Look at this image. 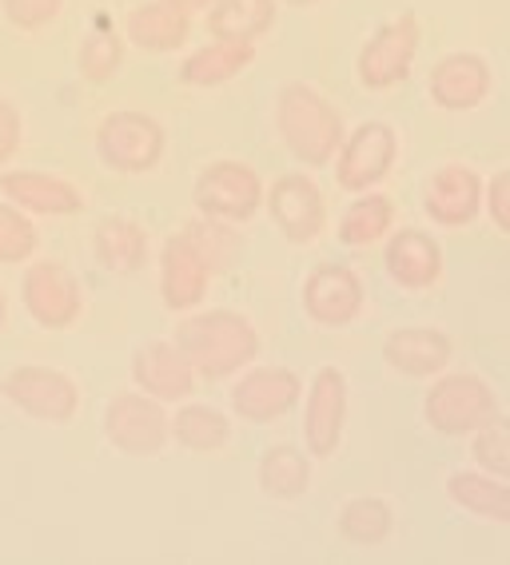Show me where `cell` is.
<instances>
[{
	"mask_svg": "<svg viewBox=\"0 0 510 565\" xmlns=\"http://www.w3.org/2000/svg\"><path fill=\"white\" fill-rule=\"evenodd\" d=\"M499 414V391L470 371H443L423 394V423L443 438H470Z\"/></svg>",
	"mask_w": 510,
	"mask_h": 565,
	"instance_id": "cell-3",
	"label": "cell"
},
{
	"mask_svg": "<svg viewBox=\"0 0 510 565\" xmlns=\"http://www.w3.org/2000/svg\"><path fill=\"white\" fill-rule=\"evenodd\" d=\"M163 4H176V9H184V12H204L208 4H212V0H163Z\"/></svg>",
	"mask_w": 510,
	"mask_h": 565,
	"instance_id": "cell-38",
	"label": "cell"
},
{
	"mask_svg": "<svg viewBox=\"0 0 510 565\" xmlns=\"http://www.w3.org/2000/svg\"><path fill=\"white\" fill-rule=\"evenodd\" d=\"M180 232L192 239V247L200 252V259L208 263L212 275L232 271L235 263H240V255H244V239H240V227H235V223L212 220V215H195Z\"/></svg>",
	"mask_w": 510,
	"mask_h": 565,
	"instance_id": "cell-32",
	"label": "cell"
},
{
	"mask_svg": "<svg viewBox=\"0 0 510 565\" xmlns=\"http://www.w3.org/2000/svg\"><path fill=\"white\" fill-rule=\"evenodd\" d=\"M482 212L495 223V232L510 235V168H502V172H495L487 180V188H482Z\"/></svg>",
	"mask_w": 510,
	"mask_h": 565,
	"instance_id": "cell-36",
	"label": "cell"
},
{
	"mask_svg": "<svg viewBox=\"0 0 510 565\" xmlns=\"http://www.w3.org/2000/svg\"><path fill=\"white\" fill-rule=\"evenodd\" d=\"M279 4H291V9H316L319 0H279Z\"/></svg>",
	"mask_w": 510,
	"mask_h": 565,
	"instance_id": "cell-40",
	"label": "cell"
},
{
	"mask_svg": "<svg viewBox=\"0 0 510 565\" xmlns=\"http://www.w3.org/2000/svg\"><path fill=\"white\" fill-rule=\"evenodd\" d=\"M304 315L323 331H343L368 307V282L348 263H319L299 287Z\"/></svg>",
	"mask_w": 510,
	"mask_h": 565,
	"instance_id": "cell-11",
	"label": "cell"
},
{
	"mask_svg": "<svg viewBox=\"0 0 510 565\" xmlns=\"http://www.w3.org/2000/svg\"><path fill=\"white\" fill-rule=\"evenodd\" d=\"M93 255L104 271L113 275H136L148 267L152 259V239H148V227L140 220H128V215H108V220L96 223L93 232Z\"/></svg>",
	"mask_w": 510,
	"mask_h": 565,
	"instance_id": "cell-23",
	"label": "cell"
},
{
	"mask_svg": "<svg viewBox=\"0 0 510 565\" xmlns=\"http://www.w3.org/2000/svg\"><path fill=\"white\" fill-rule=\"evenodd\" d=\"M443 247L423 227H391L383 239V271L399 291L423 295L443 279Z\"/></svg>",
	"mask_w": 510,
	"mask_h": 565,
	"instance_id": "cell-17",
	"label": "cell"
},
{
	"mask_svg": "<svg viewBox=\"0 0 510 565\" xmlns=\"http://www.w3.org/2000/svg\"><path fill=\"white\" fill-rule=\"evenodd\" d=\"M447 498L463 514L490 525H510V478H495L487 470H455L447 475Z\"/></svg>",
	"mask_w": 510,
	"mask_h": 565,
	"instance_id": "cell-26",
	"label": "cell"
},
{
	"mask_svg": "<svg viewBox=\"0 0 510 565\" xmlns=\"http://www.w3.org/2000/svg\"><path fill=\"white\" fill-rule=\"evenodd\" d=\"M399 163V131L387 120H363L359 128H348L343 143H339L336 160V183L348 195L375 192L387 183V175Z\"/></svg>",
	"mask_w": 510,
	"mask_h": 565,
	"instance_id": "cell-9",
	"label": "cell"
},
{
	"mask_svg": "<svg viewBox=\"0 0 510 565\" xmlns=\"http://www.w3.org/2000/svg\"><path fill=\"white\" fill-rule=\"evenodd\" d=\"M104 438L124 458H156L172 443V414L168 403L144 391H120L104 406Z\"/></svg>",
	"mask_w": 510,
	"mask_h": 565,
	"instance_id": "cell-5",
	"label": "cell"
},
{
	"mask_svg": "<svg viewBox=\"0 0 510 565\" xmlns=\"http://www.w3.org/2000/svg\"><path fill=\"white\" fill-rule=\"evenodd\" d=\"M9 327V295H4V287H0V331Z\"/></svg>",
	"mask_w": 510,
	"mask_h": 565,
	"instance_id": "cell-39",
	"label": "cell"
},
{
	"mask_svg": "<svg viewBox=\"0 0 510 565\" xmlns=\"http://www.w3.org/2000/svg\"><path fill=\"white\" fill-rule=\"evenodd\" d=\"M455 359V339L439 327H395L383 339V363L403 379L431 383Z\"/></svg>",
	"mask_w": 510,
	"mask_h": 565,
	"instance_id": "cell-20",
	"label": "cell"
},
{
	"mask_svg": "<svg viewBox=\"0 0 510 565\" xmlns=\"http://www.w3.org/2000/svg\"><path fill=\"white\" fill-rule=\"evenodd\" d=\"M0 398L9 406H17L32 423H49V426L72 423L76 411H81V386H76V379L68 371H61V366H44V363L12 366L0 379Z\"/></svg>",
	"mask_w": 510,
	"mask_h": 565,
	"instance_id": "cell-6",
	"label": "cell"
},
{
	"mask_svg": "<svg viewBox=\"0 0 510 565\" xmlns=\"http://www.w3.org/2000/svg\"><path fill=\"white\" fill-rule=\"evenodd\" d=\"M124 56H128V41H124V32H116L108 21H100L81 41V49H76V72H81L84 84L104 88V84H113L116 76H120Z\"/></svg>",
	"mask_w": 510,
	"mask_h": 565,
	"instance_id": "cell-31",
	"label": "cell"
},
{
	"mask_svg": "<svg viewBox=\"0 0 510 565\" xmlns=\"http://www.w3.org/2000/svg\"><path fill=\"white\" fill-rule=\"evenodd\" d=\"M168 131L152 111L120 108L96 124V160L116 175H148L163 163Z\"/></svg>",
	"mask_w": 510,
	"mask_h": 565,
	"instance_id": "cell-4",
	"label": "cell"
},
{
	"mask_svg": "<svg viewBox=\"0 0 510 565\" xmlns=\"http://www.w3.org/2000/svg\"><path fill=\"white\" fill-rule=\"evenodd\" d=\"M172 343L188 354L200 379L224 383L259 359V331L247 315L212 307V311H188L184 323H176Z\"/></svg>",
	"mask_w": 510,
	"mask_h": 565,
	"instance_id": "cell-1",
	"label": "cell"
},
{
	"mask_svg": "<svg viewBox=\"0 0 510 565\" xmlns=\"http://www.w3.org/2000/svg\"><path fill=\"white\" fill-rule=\"evenodd\" d=\"M276 131L296 163L327 168L348 136V120L316 84L291 81L276 96Z\"/></svg>",
	"mask_w": 510,
	"mask_h": 565,
	"instance_id": "cell-2",
	"label": "cell"
},
{
	"mask_svg": "<svg viewBox=\"0 0 510 565\" xmlns=\"http://www.w3.org/2000/svg\"><path fill=\"white\" fill-rule=\"evenodd\" d=\"M264 207L276 223V232L296 247H307L327 232V195L307 172L279 175L264 192Z\"/></svg>",
	"mask_w": 510,
	"mask_h": 565,
	"instance_id": "cell-14",
	"label": "cell"
},
{
	"mask_svg": "<svg viewBox=\"0 0 510 565\" xmlns=\"http://www.w3.org/2000/svg\"><path fill=\"white\" fill-rule=\"evenodd\" d=\"M264 175L244 160H212L192 183V203L200 215L224 223H252L264 207Z\"/></svg>",
	"mask_w": 510,
	"mask_h": 565,
	"instance_id": "cell-7",
	"label": "cell"
},
{
	"mask_svg": "<svg viewBox=\"0 0 510 565\" xmlns=\"http://www.w3.org/2000/svg\"><path fill=\"white\" fill-rule=\"evenodd\" d=\"M482 180L470 163H443L423 183V212L435 227L463 232L482 215Z\"/></svg>",
	"mask_w": 510,
	"mask_h": 565,
	"instance_id": "cell-15",
	"label": "cell"
},
{
	"mask_svg": "<svg viewBox=\"0 0 510 565\" xmlns=\"http://www.w3.org/2000/svg\"><path fill=\"white\" fill-rule=\"evenodd\" d=\"M124 41L136 44L140 52H180L192 41V12L163 4V0L136 4L124 17Z\"/></svg>",
	"mask_w": 510,
	"mask_h": 565,
	"instance_id": "cell-22",
	"label": "cell"
},
{
	"mask_svg": "<svg viewBox=\"0 0 510 565\" xmlns=\"http://www.w3.org/2000/svg\"><path fill=\"white\" fill-rule=\"evenodd\" d=\"M299 398H304V379L299 371L279 363H252L232 383V414L252 426H272L287 418Z\"/></svg>",
	"mask_w": 510,
	"mask_h": 565,
	"instance_id": "cell-12",
	"label": "cell"
},
{
	"mask_svg": "<svg viewBox=\"0 0 510 565\" xmlns=\"http://www.w3.org/2000/svg\"><path fill=\"white\" fill-rule=\"evenodd\" d=\"M200 374L188 363V354L172 339H152V343L136 347L132 354V386L152 394L160 403H184L192 398Z\"/></svg>",
	"mask_w": 510,
	"mask_h": 565,
	"instance_id": "cell-19",
	"label": "cell"
},
{
	"mask_svg": "<svg viewBox=\"0 0 510 565\" xmlns=\"http://www.w3.org/2000/svg\"><path fill=\"white\" fill-rule=\"evenodd\" d=\"M0 12L17 32H44L64 12V0H0Z\"/></svg>",
	"mask_w": 510,
	"mask_h": 565,
	"instance_id": "cell-35",
	"label": "cell"
},
{
	"mask_svg": "<svg viewBox=\"0 0 510 565\" xmlns=\"http://www.w3.org/2000/svg\"><path fill=\"white\" fill-rule=\"evenodd\" d=\"M490 88H495V72L487 56L467 49L439 56L427 72V96L439 111H475L490 100Z\"/></svg>",
	"mask_w": 510,
	"mask_h": 565,
	"instance_id": "cell-16",
	"label": "cell"
},
{
	"mask_svg": "<svg viewBox=\"0 0 510 565\" xmlns=\"http://www.w3.org/2000/svg\"><path fill=\"white\" fill-rule=\"evenodd\" d=\"M418 44H423V24L415 12H399L371 32L355 56V81L368 92H391L407 81L415 68Z\"/></svg>",
	"mask_w": 510,
	"mask_h": 565,
	"instance_id": "cell-8",
	"label": "cell"
},
{
	"mask_svg": "<svg viewBox=\"0 0 510 565\" xmlns=\"http://www.w3.org/2000/svg\"><path fill=\"white\" fill-rule=\"evenodd\" d=\"M208 282H212V271L192 247V239L184 232L168 235L160 247V303L176 315L195 311L208 299Z\"/></svg>",
	"mask_w": 510,
	"mask_h": 565,
	"instance_id": "cell-21",
	"label": "cell"
},
{
	"mask_svg": "<svg viewBox=\"0 0 510 565\" xmlns=\"http://www.w3.org/2000/svg\"><path fill=\"white\" fill-rule=\"evenodd\" d=\"M255 478H259V490L276 502H299V498L311 490V455L299 450L291 443L267 446L255 466Z\"/></svg>",
	"mask_w": 510,
	"mask_h": 565,
	"instance_id": "cell-27",
	"label": "cell"
},
{
	"mask_svg": "<svg viewBox=\"0 0 510 565\" xmlns=\"http://www.w3.org/2000/svg\"><path fill=\"white\" fill-rule=\"evenodd\" d=\"M41 252V227L29 212H21L17 203L0 200V263L17 267V263L36 259Z\"/></svg>",
	"mask_w": 510,
	"mask_h": 565,
	"instance_id": "cell-33",
	"label": "cell"
},
{
	"mask_svg": "<svg viewBox=\"0 0 510 565\" xmlns=\"http://www.w3.org/2000/svg\"><path fill=\"white\" fill-rule=\"evenodd\" d=\"M279 0H212L204 9V29L212 41L259 44L276 29Z\"/></svg>",
	"mask_w": 510,
	"mask_h": 565,
	"instance_id": "cell-24",
	"label": "cell"
},
{
	"mask_svg": "<svg viewBox=\"0 0 510 565\" xmlns=\"http://www.w3.org/2000/svg\"><path fill=\"white\" fill-rule=\"evenodd\" d=\"M21 299L29 319L41 331H68L84 315L81 279L61 259H29L21 279Z\"/></svg>",
	"mask_w": 510,
	"mask_h": 565,
	"instance_id": "cell-10",
	"label": "cell"
},
{
	"mask_svg": "<svg viewBox=\"0 0 510 565\" xmlns=\"http://www.w3.org/2000/svg\"><path fill=\"white\" fill-rule=\"evenodd\" d=\"M172 443L188 455H220L232 443V418L220 406L208 403H180L172 414Z\"/></svg>",
	"mask_w": 510,
	"mask_h": 565,
	"instance_id": "cell-28",
	"label": "cell"
},
{
	"mask_svg": "<svg viewBox=\"0 0 510 565\" xmlns=\"http://www.w3.org/2000/svg\"><path fill=\"white\" fill-rule=\"evenodd\" d=\"M0 195L9 203H17L21 212H29L32 220H64V215L84 212V192L68 175L56 172H36V168H4L0 172Z\"/></svg>",
	"mask_w": 510,
	"mask_h": 565,
	"instance_id": "cell-18",
	"label": "cell"
},
{
	"mask_svg": "<svg viewBox=\"0 0 510 565\" xmlns=\"http://www.w3.org/2000/svg\"><path fill=\"white\" fill-rule=\"evenodd\" d=\"M21 140H24L21 111H17V104H12V100H4V96H0V172L17 160V152H21Z\"/></svg>",
	"mask_w": 510,
	"mask_h": 565,
	"instance_id": "cell-37",
	"label": "cell"
},
{
	"mask_svg": "<svg viewBox=\"0 0 510 565\" xmlns=\"http://www.w3.org/2000/svg\"><path fill=\"white\" fill-rule=\"evenodd\" d=\"M304 450L319 462L339 455L348 430V374L339 366H319L304 383Z\"/></svg>",
	"mask_w": 510,
	"mask_h": 565,
	"instance_id": "cell-13",
	"label": "cell"
},
{
	"mask_svg": "<svg viewBox=\"0 0 510 565\" xmlns=\"http://www.w3.org/2000/svg\"><path fill=\"white\" fill-rule=\"evenodd\" d=\"M336 530L343 542L375 550V545H383L391 534H395V505H391L387 498H375V494L348 498V502L339 505Z\"/></svg>",
	"mask_w": 510,
	"mask_h": 565,
	"instance_id": "cell-30",
	"label": "cell"
},
{
	"mask_svg": "<svg viewBox=\"0 0 510 565\" xmlns=\"http://www.w3.org/2000/svg\"><path fill=\"white\" fill-rule=\"evenodd\" d=\"M255 61V44L240 41H208L200 49H192L180 61L176 76L184 88H220V84H232L235 76H244Z\"/></svg>",
	"mask_w": 510,
	"mask_h": 565,
	"instance_id": "cell-25",
	"label": "cell"
},
{
	"mask_svg": "<svg viewBox=\"0 0 510 565\" xmlns=\"http://www.w3.org/2000/svg\"><path fill=\"white\" fill-rule=\"evenodd\" d=\"M391 227H395V200L375 188V192L355 195L343 207V215L336 223V235L343 247H375V243L387 239Z\"/></svg>",
	"mask_w": 510,
	"mask_h": 565,
	"instance_id": "cell-29",
	"label": "cell"
},
{
	"mask_svg": "<svg viewBox=\"0 0 510 565\" xmlns=\"http://www.w3.org/2000/svg\"><path fill=\"white\" fill-rule=\"evenodd\" d=\"M470 462L495 478H510V418L502 411L470 435Z\"/></svg>",
	"mask_w": 510,
	"mask_h": 565,
	"instance_id": "cell-34",
	"label": "cell"
}]
</instances>
